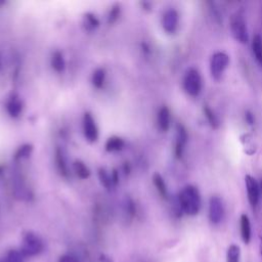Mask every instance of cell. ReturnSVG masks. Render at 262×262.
<instances>
[{
  "label": "cell",
  "mask_w": 262,
  "mask_h": 262,
  "mask_svg": "<svg viewBox=\"0 0 262 262\" xmlns=\"http://www.w3.org/2000/svg\"><path fill=\"white\" fill-rule=\"evenodd\" d=\"M261 254H262V249H261Z\"/></svg>",
  "instance_id": "d6a6232c"
},
{
  "label": "cell",
  "mask_w": 262,
  "mask_h": 262,
  "mask_svg": "<svg viewBox=\"0 0 262 262\" xmlns=\"http://www.w3.org/2000/svg\"><path fill=\"white\" fill-rule=\"evenodd\" d=\"M202 87V77L199 71L195 68L189 69L184 77V89L186 90V92L189 95L196 97L201 93Z\"/></svg>",
  "instance_id": "277c9868"
},
{
  "label": "cell",
  "mask_w": 262,
  "mask_h": 262,
  "mask_svg": "<svg viewBox=\"0 0 262 262\" xmlns=\"http://www.w3.org/2000/svg\"><path fill=\"white\" fill-rule=\"evenodd\" d=\"M83 135L86 141L94 143L98 140V128L93 116L90 113H85L83 116Z\"/></svg>",
  "instance_id": "8992f818"
},
{
  "label": "cell",
  "mask_w": 262,
  "mask_h": 262,
  "mask_svg": "<svg viewBox=\"0 0 262 262\" xmlns=\"http://www.w3.org/2000/svg\"><path fill=\"white\" fill-rule=\"evenodd\" d=\"M23 109H24V104L22 99L17 94L11 95V97L7 102V111L9 115L12 118H18L22 114Z\"/></svg>",
  "instance_id": "8fae6325"
},
{
  "label": "cell",
  "mask_w": 262,
  "mask_h": 262,
  "mask_svg": "<svg viewBox=\"0 0 262 262\" xmlns=\"http://www.w3.org/2000/svg\"><path fill=\"white\" fill-rule=\"evenodd\" d=\"M188 142V133L187 129L182 124H177L176 126V141H175V148L174 154L177 159H180L184 155L185 147Z\"/></svg>",
  "instance_id": "30bf717a"
},
{
  "label": "cell",
  "mask_w": 262,
  "mask_h": 262,
  "mask_svg": "<svg viewBox=\"0 0 262 262\" xmlns=\"http://www.w3.org/2000/svg\"><path fill=\"white\" fill-rule=\"evenodd\" d=\"M74 171L76 173V175L80 178V179H87L90 175V171L87 168V166L81 162V161H76L74 163Z\"/></svg>",
  "instance_id": "ffe728a7"
},
{
  "label": "cell",
  "mask_w": 262,
  "mask_h": 262,
  "mask_svg": "<svg viewBox=\"0 0 262 262\" xmlns=\"http://www.w3.org/2000/svg\"><path fill=\"white\" fill-rule=\"evenodd\" d=\"M245 118H246V121H247V123L249 125H253L254 124V116H253V114L251 112H249V111L246 112Z\"/></svg>",
  "instance_id": "f1b7e54d"
},
{
  "label": "cell",
  "mask_w": 262,
  "mask_h": 262,
  "mask_svg": "<svg viewBox=\"0 0 262 262\" xmlns=\"http://www.w3.org/2000/svg\"><path fill=\"white\" fill-rule=\"evenodd\" d=\"M170 122L171 116L169 109L167 107H162L157 115V125L159 130L162 133H167L170 128Z\"/></svg>",
  "instance_id": "7c38bea8"
},
{
  "label": "cell",
  "mask_w": 262,
  "mask_h": 262,
  "mask_svg": "<svg viewBox=\"0 0 262 262\" xmlns=\"http://www.w3.org/2000/svg\"><path fill=\"white\" fill-rule=\"evenodd\" d=\"M50 63H51L53 69L58 73L63 72L66 68V61H65V58H64V56L61 51H55L53 54Z\"/></svg>",
  "instance_id": "2e32d148"
},
{
  "label": "cell",
  "mask_w": 262,
  "mask_h": 262,
  "mask_svg": "<svg viewBox=\"0 0 262 262\" xmlns=\"http://www.w3.org/2000/svg\"><path fill=\"white\" fill-rule=\"evenodd\" d=\"M106 81V71L101 68L96 69L92 74V84L95 88L99 89L103 86Z\"/></svg>",
  "instance_id": "d6986e66"
},
{
  "label": "cell",
  "mask_w": 262,
  "mask_h": 262,
  "mask_svg": "<svg viewBox=\"0 0 262 262\" xmlns=\"http://www.w3.org/2000/svg\"><path fill=\"white\" fill-rule=\"evenodd\" d=\"M98 176H99V180H100L101 185H102L106 189L110 190V189L113 187V185H115L114 181H113L112 175H110V174L108 173V171H106L104 169H99Z\"/></svg>",
  "instance_id": "cb8c5ba5"
},
{
  "label": "cell",
  "mask_w": 262,
  "mask_h": 262,
  "mask_svg": "<svg viewBox=\"0 0 262 262\" xmlns=\"http://www.w3.org/2000/svg\"><path fill=\"white\" fill-rule=\"evenodd\" d=\"M226 257H227V262H240V257H241L240 247L237 245L229 246Z\"/></svg>",
  "instance_id": "603a6c76"
},
{
  "label": "cell",
  "mask_w": 262,
  "mask_h": 262,
  "mask_svg": "<svg viewBox=\"0 0 262 262\" xmlns=\"http://www.w3.org/2000/svg\"><path fill=\"white\" fill-rule=\"evenodd\" d=\"M241 235L245 244H249L251 240V223L250 219L246 214L241 216Z\"/></svg>",
  "instance_id": "5bb4252c"
},
{
  "label": "cell",
  "mask_w": 262,
  "mask_h": 262,
  "mask_svg": "<svg viewBox=\"0 0 262 262\" xmlns=\"http://www.w3.org/2000/svg\"><path fill=\"white\" fill-rule=\"evenodd\" d=\"M99 262H114V260L107 254H100Z\"/></svg>",
  "instance_id": "f546056e"
},
{
  "label": "cell",
  "mask_w": 262,
  "mask_h": 262,
  "mask_svg": "<svg viewBox=\"0 0 262 262\" xmlns=\"http://www.w3.org/2000/svg\"><path fill=\"white\" fill-rule=\"evenodd\" d=\"M245 182H246V189H247V195H248V200L249 203L251 204L252 207H256L258 202H259V185L256 181L254 177L251 175H247L245 177Z\"/></svg>",
  "instance_id": "9c48e42d"
},
{
  "label": "cell",
  "mask_w": 262,
  "mask_h": 262,
  "mask_svg": "<svg viewBox=\"0 0 262 262\" xmlns=\"http://www.w3.org/2000/svg\"><path fill=\"white\" fill-rule=\"evenodd\" d=\"M179 207L182 212L190 216H195L201 209V196L197 188L187 186L178 196Z\"/></svg>",
  "instance_id": "6da1fadb"
},
{
  "label": "cell",
  "mask_w": 262,
  "mask_h": 262,
  "mask_svg": "<svg viewBox=\"0 0 262 262\" xmlns=\"http://www.w3.org/2000/svg\"><path fill=\"white\" fill-rule=\"evenodd\" d=\"M119 15H120V8L117 6V7L113 8V9L110 11V14H109V17H108V22H109V24L114 23V22L118 19Z\"/></svg>",
  "instance_id": "4316f807"
},
{
  "label": "cell",
  "mask_w": 262,
  "mask_h": 262,
  "mask_svg": "<svg viewBox=\"0 0 262 262\" xmlns=\"http://www.w3.org/2000/svg\"><path fill=\"white\" fill-rule=\"evenodd\" d=\"M59 262H78V259L71 254H66L60 258Z\"/></svg>",
  "instance_id": "83f0119b"
},
{
  "label": "cell",
  "mask_w": 262,
  "mask_h": 262,
  "mask_svg": "<svg viewBox=\"0 0 262 262\" xmlns=\"http://www.w3.org/2000/svg\"><path fill=\"white\" fill-rule=\"evenodd\" d=\"M229 64V58L224 53H216L210 60V72L215 80H219L227 69Z\"/></svg>",
  "instance_id": "5b68a950"
},
{
  "label": "cell",
  "mask_w": 262,
  "mask_h": 262,
  "mask_svg": "<svg viewBox=\"0 0 262 262\" xmlns=\"http://www.w3.org/2000/svg\"><path fill=\"white\" fill-rule=\"evenodd\" d=\"M56 163L59 172L63 177H68L69 176V168L67 164L66 157L64 155V152L61 149H58L56 152Z\"/></svg>",
  "instance_id": "4fadbf2b"
},
{
  "label": "cell",
  "mask_w": 262,
  "mask_h": 262,
  "mask_svg": "<svg viewBox=\"0 0 262 262\" xmlns=\"http://www.w3.org/2000/svg\"><path fill=\"white\" fill-rule=\"evenodd\" d=\"M31 152H32V147H31V146H29V145H26V146L21 147V148L18 150L16 157H17L18 159L27 158V157H29V156H30Z\"/></svg>",
  "instance_id": "484cf974"
},
{
  "label": "cell",
  "mask_w": 262,
  "mask_h": 262,
  "mask_svg": "<svg viewBox=\"0 0 262 262\" xmlns=\"http://www.w3.org/2000/svg\"><path fill=\"white\" fill-rule=\"evenodd\" d=\"M3 67H4V59H3V55H2V53H0V71H2Z\"/></svg>",
  "instance_id": "4dcf8cb0"
},
{
  "label": "cell",
  "mask_w": 262,
  "mask_h": 262,
  "mask_svg": "<svg viewBox=\"0 0 262 262\" xmlns=\"http://www.w3.org/2000/svg\"><path fill=\"white\" fill-rule=\"evenodd\" d=\"M124 146H125V143L122 139H120L118 137H112L106 143V150L109 153L119 152V151L123 150Z\"/></svg>",
  "instance_id": "e0dca14e"
},
{
  "label": "cell",
  "mask_w": 262,
  "mask_h": 262,
  "mask_svg": "<svg viewBox=\"0 0 262 262\" xmlns=\"http://www.w3.org/2000/svg\"><path fill=\"white\" fill-rule=\"evenodd\" d=\"M44 245L42 240L34 232L28 231L23 237L21 252L25 257H33L43 251Z\"/></svg>",
  "instance_id": "3957f363"
},
{
  "label": "cell",
  "mask_w": 262,
  "mask_h": 262,
  "mask_svg": "<svg viewBox=\"0 0 262 262\" xmlns=\"http://www.w3.org/2000/svg\"><path fill=\"white\" fill-rule=\"evenodd\" d=\"M261 189H262V181H261Z\"/></svg>",
  "instance_id": "1f68e13d"
},
{
  "label": "cell",
  "mask_w": 262,
  "mask_h": 262,
  "mask_svg": "<svg viewBox=\"0 0 262 262\" xmlns=\"http://www.w3.org/2000/svg\"><path fill=\"white\" fill-rule=\"evenodd\" d=\"M8 262H25V256L21 251L12 250L8 255Z\"/></svg>",
  "instance_id": "d4e9b609"
},
{
  "label": "cell",
  "mask_w": 262,
  "mask_h": 262,
  "mask_svg": "<svg viewBox=\"0 0 262 262\" xmlns=\"http://www.w3.org/2000/svg\"><path fill=\"white\" fill-rule=\"evenodd\" d=\"M204 114H205V117L207 118L210 126L213 129H217L219 127V120H218L217 116L214 114V112L208 106H204Z\"/></svg>",
  "instance_id": "7402d4cb"
},
{
  "label": "cell",
  "mask_w": 262,
  "mask_h": 262,
  "mask_svg": "<svg viewBox=\"0 0 262 262\" xmlns=\"http://www.w3.org/2000/svg\"><path fill=\"white\" fill-rule=\"evenodd\" d=\"M229 27H230V32H231L232 37L238 42H240L242 44L248 43L249 37H248L245 16H244L243 12L238 11L230 17Z\"/></svg>",
  "instance_id": "7a4b0ae2"
},
{
  "label": "cell",
  "mask_w": 262,
  "mask_h": 262,
  "mask_svg": "<svg viewBox=\"0 0 262 262\" xmlns=\"http://www.w3.org/2000/svg\"><path fill=\"white\" fill-rule=\"evenodd\" d=\"M83 25L85 27L86 30L88 31H92L94 29H96L99 26V22L97 20V18L92 15V14H86L84 16V20H83Z\"/></svg>",
  "instance_id": "44dd1931"
},
{
  "label": "cell",
  "mask_w": 262,
  "mask_h": 262,
  "mask_svg": "<svg viewBox=\"0 0 262 262\" xmlns=\"http://www.w3.org/2000/svg\"><path fill=\"white\" fill-rule=\"evenodd\" d=\"M224 214L223 204L220 198L212 197L209 202V219L213 224H218Z\"/></svg>",
  "instance_id": "ba28073f"
},
{
  "label": "cell",
  "mask_w": 262,
  "mask_h": 262,
  "mask_svg": "<svg viewBox=\"0 0 262 262\" xmlns=\"http://www.w3.org/2000/svg\"><path fill=\"white\" fill-rule=\"evenodd\" d=\"M178 22H179V16L178 13L173 10H167L162 18V27L164 31L168 34H174L178 28Z\"/></svg>",
  "instance_id": "52a82bcc"
},
{
  "label": "cell",
  "mask_w": 262,
  "mask_h": 262,
  "mask_svg": "<svg viewBox=\"0 0 262 262\" xmlns=\"http://www.w3.org/2000/svg\"><path fill=\"white\" fill-rule=\"evenodd\" d=\"M252 50L256 62L262 68V37L260 35H255L253 37Z\"/></svg>",
  "instance_id": "9a60e30c"
},
{
  "label": "cell",
  "mask_w": 262,
  "mask_h": 262,
  "mask_svg": "<svg viewBox=\"0 0 262 262\" xmlns=\"http://www.w3.org/2000/svg\"><path fill=\"white\" fill-rule=\"evenodd\" d=\"M153 181H154V185H155L158 193L161 195V197L164 199H167L168 191H167V187H166V184H165L163 177L159 173H156L153 177Z\"/></svg>",
  "instance_id": "ac0fdd59"
}]
</instances>
